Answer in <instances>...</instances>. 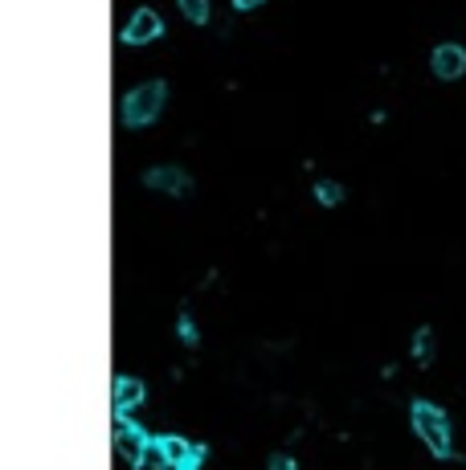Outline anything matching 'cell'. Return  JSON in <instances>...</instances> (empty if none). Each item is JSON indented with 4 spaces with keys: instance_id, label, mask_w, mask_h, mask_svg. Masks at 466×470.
<instances>
[{
    "instance_id": "obj_1",
    "label": "cell",
    "mask_w": 466,
    "mask_h": 470,
    "mask_svg": "<svg viewBox=\"0 0 466 470\" xmlns=\"http://www.w3.org/2000/svg\"><path fill=\"white\" fill-rule=\"evenodd\" d=\"M164 82H144L123 98V123L127 127H147L160 111H164Z\"/></svg>"
},
{
    "instance_id": "obj_2",
    "label": "cell",
    "mask_w": 466,
    "mask_h": 470,
    "mask_svg": "<svg viewBox=\"0 0 466 470\" xmlns=\"http://www.w3.org/2000/svg\"><path fill=\"white\" fill-rule=\"evenodd\" d=\"M413 430H418V438L426 441L434 454H450V425H446V417H442V409L418 401L413 405Z\"/></svg>"
},
{
    "instance_id": "obj_3",
    "label": "cell",
    "mask_w": 466,
    "mask_h": 470,
    "mask_svg": "<svg viewBox=\"0 0 466 470\" xmlns=\"http://www.w3.org/2000/svg\"><path fill=\"white\" fill-rule=\"evenodd\" d=\"M160 33H164V21L155 17L152 9H139V13H131V21H127L123 41L127 46H147V41H155Z\"/></svg>"
},
{
    "instance_id": "obj_4",
    "label": "cell",
    "mask_w": 466,
    "mask_h": 470,
    "mask_svg": "<svg viewBox=\"0 0 466 470\" xmlns=\"http://www.w3.org/2000/svg\"><path fill=\"white\" fill-rule=\"evenodd\" d=\"M144 450H147V438L136 430V425H127L123 417H119V422H115V454L123 462H131V466H139Z\"/></svg>"
},
{
    "instance_id": "obj_5",
    "label": "cell",
    "mask_w": 466,
    "mask_h": 470,
    "mask_svg": "<svg viewBox=\"0 0 466 470\" xmlns=\"http://www.w3.org/2000/svg\"><path fill=\"white\" fill-rule=\"evenodd\" d=\"M466 70V49L454 46V41H446V46L434 49V74L442 78V82H454V78H462Z\"/></svg>"
},
{
    "instance_id": "obj_6",
    "label": "cell",
    "mask_w": 466,
    "mask_h": 470,
    "mask_svg": "<svg viewBox=\"0 0 466 470\" xmlns=\"http://www.w3.org/2000/svg\"><path fill=\"white\" fill-rule=\"evenodd\" d=\"M147 189H155V192H185L188 176L180 172V168H152V172H147Z\"/></svg>"
},
{
    "instance_id": "obj_7",
    "label": "cell",
    "mask_w": 466,
    "mask_h": 470,
    "mask_svg": "<svg viewBox=\"0 0 466 470\" xmlns=\"http://www.w3.org/2000/svg\"><path fill=\"white\" fill-rule=\"evenodd\" d=\"M139 401H144V384L127 381V376H123V381H115V413H119V417H127Z\"/></svg>"
},
{
    "instance_id": "obj_8",
    "label": "cell",
    "mask_w": 466,
    "mask_h": 470,
    "mask_svg": "<svg viewBox=\"0 0 466 470\" xmlns=\"http://www.w3.org/2000/svg\"><path fill=\"white\" fill-rule=\"evenodd\" d=\"M164 450H168V462H172V466H193V462H201V450L188 446L185 438H164Z\"/></svg>"
},
{
    "instance_id": "obj_9",
    "label": "cell",
    "mask_w": 466,
    "mask_h": 470,
    "mask_svg": "<svg viewBox=\"0 0 466 470\" xmlns=\"http://www.w3.org/2000/svg\"><path fill=\"white\" fill-rule=\"evenodd\" d=\"M413 356H418L421 365H429V360L437 356V340H434V332H429V327H421L418 336H413Z\"/></svg>"
},
{
    "instance_id": "obj_10",
    "label": "cell",
    "mask_w": 466,
    "mask_h": 470,
    "mask_svg": "<svg viewBox=\"0 0 466 470\" xmlns=\"http://www.w3.org/2000/svg\"><path fill=\"white\" fill-rule=\"evenodd\" d=\"M139 466H144V470H164V466H172V462H168L164 441H147V450H144V458H139Z\"/></svg>"
},
{
    "instance_id": "obj_11",
    "label": "cell",
    "mask_w": 466,
    "mask_h": 470,
    "mask_svg": "<svg viewBox=\"0 0 466 470\" xmlns=\"http://www.w3.org/2000/svg\"><path fill=\"white\" fill-rule=\"evenodd\" d=\"M180 13L201 25V21H209V0H180Z\"/></svg>"
},
{
    "instance_id": "obj_12",
    "label": "cell",
    "mask_w": 466,
    "mask_h": 470,
    "mask_svg": "<svg viewBox=\"0 0 466 470\" xmlns=\"http://www.w3.org/2000/svg\"><path fill=\"white\" fill-rule=\"evenodd\" d=\"M315 197H320V205H340L344 201V189L336 180H323L320 189H315Z\"/></svg>"
},
{
    "instance_id": "obj_13",
    "label": "cell",
    "mask_w": 466,
    "mask_h": 470,
    "mask_svg": "<svg viewBox=\"0 0 466 470\" xmlns=\"http://www.w3.org/2000/svg\"><path fill=\"white\" fill-rule=\"evenodd\" d=\"M270 470H295V462L287 454H279V458H270Z\"/></svg>"
},
{
    "instance_id": "obj_14",
    "label": "cell",
    "mask_w": 466,
    "mask_h": 470,
    "mask_svg": "<svg viewBox=\"0 0 466 470\" xmlns=\"http://www.w3.org/2000/svg\"><path fill=\"white\" fill-rule=\"evenodd\" d=\"M180 336H185V344H196V332H193V323H188V319L180 323Z\"/></svg>"
},
{
    "instance_id": "obj_15",
    "label": "cell",
    "mask_w": 466,
    "mask_h": 470,
    "mask_svg": "<svg viewBox=\"0 0 466 470\" xmlns=\"http://www.w3.org/2000/svg\"><path fill=\"white\" fill-rule=\"evenodd\" d=\"M233 4H237V9H258L262 0H233Z\"/></svg>"
}]
</instances>
